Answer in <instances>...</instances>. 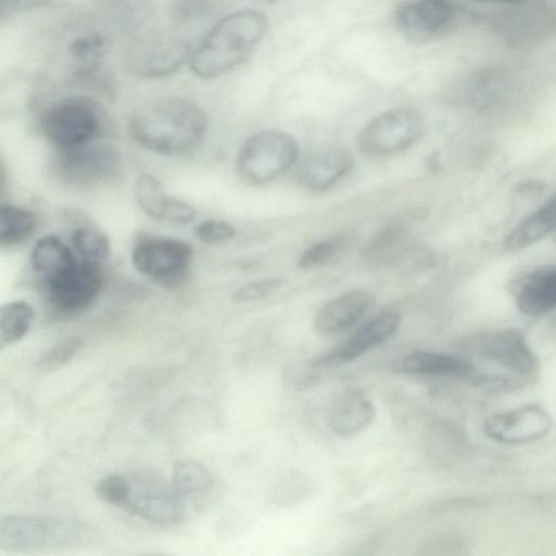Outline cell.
<instances>
[{
  "mask_svg": "<svg viewBox=\"0 0 556 556\" xmlns=\"http://www.w3.org/2000/svg\"><path fill=\"white\" fill-rule=\"evenodd\" d=\"M454 15L450 0H409L396 7L394 20L401 34L417 42L443 33Z\"/></svg>",
  "mask_w": 556,
  "mask_h": 556,
  "instance_id": "5bb4252c",
  "label": "cell"
},
{
  "mask_svg": "<svg viewBox=\"0 0 556 556\" xmlns=\"http://www.w3.org/2000/svg\"><path fill=\"white\" fill-rule=\"evenodd\" d=\"M94 493L104 503L125 507L130 494L129 476L110 473L98 481Z\"/></svg>",
  "mask_w": 556,
  "mask_h": 556,
  "instance_id": "d6a6232c",
  "label": "cell"
},
{
  "mask_svg": "<svg viewBox=\"0 0 556 556\" xmlns=\"http://www.w3.org/2000/svg\"><path fill=\"white\" fill-rule=\"evenodd\" d=\"M94 529L79 519L7 515L0 519V549L14 553L49 552L88 546Z\"/></svg>",
  "mask_w": 556,
  "mask_h": 556,
  "instance_id": "3957f363",
  "label": "cell"
},
{
  "mask_svg": "<svg viewBox=\"0 0 556 556\" xmlns=\"http://www.w3.org/2000/svg\"><path fill=\"white\" fill-rule=\"evenodd\" d=\"M214 0H170L169 16L174 24L185 25L210 14Z\"/></svg>",
  "mask_w": 556,
  "mask_h": 556,
  "instance_id": "d590c367",
  "label": "cell"
},
{
  "mask_svg": "<svg viewBox=\"0 0 556 556\" xmlns=\"http://www.w3.org/2000/svg\"><path fill=\"white\" fill-rule=\"evenodd\" d=\"M208 128L204 110L184 97H164L136 111L128 118L130 137L143 149L162 155L193 151Z\"/></svg>",
  "mask_w": 556,
  "mask_h": 556,
  "instance_id": "6da1fadb",
  "label": "cell"
},
{
  "mask_svg": "<svg viewBox=\"0 0 556 556\" xmlns=\"http://www.w3.org/2000/svg\"><path fill=\"white\" fill-rule=\"evenodd\" d=\"M477 1H501V2L516 3V2H520L522 0H477Z\"/></svg>",
  "mask_w": 556,
  "mask_h": 556,
  "instance_id": "60d3db41",
  "label": "cell"
},
{
  "mask_svg": "<svg viewBox=\"0 0 556 556\" xmlns=\"http://www.w3.org/2000/svg\"><path fill=\"white\" fill-rule=\"evenodd\" d=\"M192 50L182 38L149 33L135 37L125 48L123 64L132 76L146 79L168 77L190 61Z\"/></svg>",
  "mask_w": 556,
  "mask_h": 556,
  "instance_id": "9c48e42d",
  "label": "cell"
},
{
  "mask_svg": "<svg viewBox=\"0 0 556 556\" xmlns=\"http://www.w3.org/2000/svg\"><path fill=\"white\" fill-rule=\"evenodd\" d=\"M195 216L197 210L192 204L177 198H169L164 220L177 224H188L192 222Z\"/></svg>",
  "mask_w": 556,
  "mask_h": 556,
  "instance_id": "f35d334b",
  "label": "cell"
},
{
  "mask_svg": "<svg viewBox=\"0 0 556 556\" xmlns=\"http://www.w3.org/2000/svg\"><path fill=\"white\" fill-rule=\"evenodd\" d=\"M52 318L67 320L81 315L98 298L103 287L100 264L77 258L65 270L42 281Z\"/></svg>",
  "mask_w": 556,
  "mask_h": 556,
  "instance_id": "52a82bcc",
  "label": "cell"
},
{
  "mask_svg": "<svg viewBox=\"0 0 556 556\" xmlns=\"http://www.w3.org/2000/svg\"><path fill=\"white\" fill-rule=\"evenodd\" d=\"M372 402L361 391L344 392L329 413V427L340 437H352L366 429L374 420Z\"/></svg>",
  "mask_w": 556,
  "mask_h": 556,
  "instance_id": "ffe728a7",
  "label": "cell"
},
{
  "mask_svg": "<svg viewBox=\"0 0 556 556\" xmlns=\"http://www.w3.org/2000/svg\"><path fill=\"white\" fill-rule=\"evenodd\" d=\"M345 245V238H330L311 245L299 258L300 268L306 269L330 261Z\"/></svg>",
  "mask_w": 556,
  "mask_h": 556,
  "instance_id": "e575fe53",
  "label": "cell"
},
{
  "mask_svg": "<svg viewBox=\"0 0 556 556\" xmlns=\"http://www.w3.org/2000/svg\"><path fill=\"white\" fill-rule=\"evenodd\" d=\"M72 244L79 258L101 264L111 252L110 238L94 226H80L72 235Z\"/></svg>",
  "mask_w": 556,
  "mask_h": 556,
  "instance_id": "f1b7e54d",
  "label": "cell"
},
{
  "mask_svg": "<svg viewBox=\"0 0 556 556\" xmlns=\"http://www.w3.org/2000/svg\"><path fill=\"white\" fill-rule=\"evenodd\" d=\"M102 108L90 97L72 96L49 106L41 118L46 139L58 150L91 143L102 130Z\"/></svg>",
  "mask_w": 556,
  "mask_h": 556,
  "instance_id": "5b68a950",
  "label": "cell"
},
{
  "mask_svg": "<svg viewBox=\"0 0 556 556\" xmlns=\"http://www.w3.org/2000/svg\"><path fill=\"white\" fill-rule=\"evenodd\" d=\"M396 372L445 376L473 381L477 364L463 354L432 351H414L392 364Z\"/></svg>",
  "mask_w": 556,
  "mask_h": 556,
  "instance_id": "2e32d148",
  "label": "cell"
},
{
  "mask_svg": "<svg viewBox=\"0 0 556 556\" xmlns=\"http://www.w3.org/2000/svg\"><path fill=\"white\" fill-rule=\"evenodd\" d=\"M172 482L188 510L199 509L211 495L214 477L195 459H180L173 467Z\"/></svg>",
  "mask_w": 556,
  "mask_h": 556,
  "instance_id": "603a6c76",
  "label": "cell"
},
{
  "mask_svg": "<svg viewBox=\"0 0 556 556\" xmlns=\"http://www.w3.org/2000/svg\"><path fill=\"white\" fill-rule=\"evenodd\" d=\"M425 132L422 116L414 109L396 108L370 119L358 135V149L370 157H386L417 143Z\"/></svg>",
  "mask_w": 556,
  "mask_h": 556,
  "instance_id": "30bf717a",
  "label": "cell"
},
{
  "mask_svg": "<svg viewBox=\"0 0 556 556\" xmlns=\"http://www.w3.org/2000/svg\"><path fill=\"white\" fill-rule=\"evenodd\" d=\"M74 80L90 90L101 92L102 94H114V81L112 76L101 64L77 65L74 74Z\"/></svg>",
  "mask_w": 556,
  "mask_h": 556,
  "instance_id": "836d02e7",
  "label": "cell"
},
{
  "mask_svg": "<svg viewBox=\"0 0 556 556\" xmlns=\"http://www.w3.org/2000/svg\"><path fill=\"white\" fill-rule=\"evenodd\" d=\"M402 316L396 312H381L361 326L349 339L316 357L313 365L329 367L354 361L370 349L387 341L397 330Z\"/></svg>",
  "mask_w": 556,
  "mask_h": 556,
  "instance_id": "9a60e30c",
  "label": "cell"
},
{
  "mask_svg": "<svg viewBox=\"0 0 556 556\" xmlns=\"http://www.w3.org/2000/svg\"><path fill=\"white\" fill-rule=\"evenodd\" d=\"M282 283L281 279H262L247 283L232 293V300L237 303L261 300L276 290Z\"/></svg>",
  "mask_w": 556,
  "mask_h": 556,
  "instance_id": "74e56055",
  "label": "cell"
},
{
  "mask_svg": "<svg viewBox=\"0 0 556 556\" xmlns=\"http://www.w3.org/2000/svg\"><path fill=\"white\" fill-rule=\"evenodd\" d=\"M518 309L530 316L556 308V266L534 269L513 282Z\"/></svg>",
  "mask_w": 556,
  "mask_h": 556,
  "instance_id": "e0dca14e",
  "label": "cell"
},
{
  "mask_svg": "<svg viewBox=\"0 0 556 556\" xmlns=\"http://www.w3.org/2000/svg\"><path fill=\"white\" fill-rule=\"evenodd\" d=\"M34 318L31 305L23 300L7 302L0 308V349L22 340L29 331Z\"/></svg>",
  "mask_w": 556,
  "mask_h": 556,
  "instance_id": "4316f807",
  "label": "cell"
},
{
  "mask_svg": "<svg viewBox=\"0 0 556 556\" xmlns=\"http://www.w3.org/2000/svg\"><path fill=\"white\" fill-rule=\"evenodd\" d=\"M265 1H274V0H265Z\"/></svg>",
  "mask_w": 556,
  "mask_h": 556,
  "instance_id": "b9f144b4",
  "label": "cell"
},
{
  "mask_svg": "<svg viewBox=\"0 0 556 556\" xmlns=\"http://www.w3.org/2000/svg\"><path fill=\"white\" fill-rule=\"evenodd\" d=\"M121 156L106 144H85L59 150L54 159L58 176L72 185L88 186L112 178L118 170Z\"/></svg>",
  "mask_w": 556,
  "mask_h": 556,
  "instance_id": "7c38bea8",
  "label": "cell"
},
{
  "mask_svg": "<svg viewBox=\"0 0 556 556\" xmlns=\"http://www.w3.org/2000/svg\"><path fill=\"white\" fill-rule=\"evenodd\" d=\"M109 49L110 40L100 31L79 35L68 45V53L78 65L101 64Z\"/></svg>",
  "mask_w": 556,
  "mask_h": 556,
  "instance_id": "f546056e",
  "label": "cell"
},
{
  "mask_svg": "<svg viewBox=\"0 0 556 556\" xmlns=\"http://www.w3.org/2000/svg\"><path fill=\"white\" fill-rule=\"evenodd\" d=\"M299 154L296 140L280 130H263L250 136L241 146L236 163L242 181L264 185L287 172Z\"/></svg>",
  "mask_w": 556,
  "mask_h": 556,
  "instance_id": "8992f818",
  "label": "cell"
},
{
  "mask_svg": "<svg viewBox=\"0 0 556 556\" xmlns=\"http://www.w3.org/2000/svg\"><path fill=\"white\" fill-rule=\"evenodd\" d=\"M314 484L302 472H290L281 477L271 488L269 497L275 505H292L307 496Z\"/></svg>",
  "mask_w": 556,
  "mask_h": 556,
  "instance_id": "4dcf8cb0",
  "label": "cell"
},
{
  "mask_svg": "<svg viewBox=\"0 0 556 556\" xmlns=\"http://www.w3.org/2000/svg\"><path fill=\"white\" fill-rule=\"evenodd\" d=\"M456 346L468 358L501 368L520 382L536 369L535 355L523 333L517 329L472 333L459 339Z\"/></svg>",
  "mask_w": 556,
  "mask_h": 556,
  "instance_id": "277c9868",
  "label": "cell"
},
{
  "mask_svg": "<svg viewBox=\"0 0 556 556\" xmlns=\"http://www.w3.org/2000/svg\"><path fill=\"white\" fill-rule=\"evenodd\" d=\"M110 22L125 33L140 30L152 16L150 0H101Z\"/></svg>",
  "mask_w": 556,
  "mask_h": 556,
  "instance_id": "484cf974",
  "label": "cell"
},
{
  "mask_svg": "<svg viewBox=\"0 0 556 556\" xmlns=\"http://www.w3.org/2000/svg\"><path fill=\"white\" fill-rule=\"evenodd\" d=\"M81 339L73 336L66 338L43 353L35 367L40 372H50L67 364L80 350Z\"/></svg>",
  "mask_w": 556,
  "mask_h": 556,
  "instance_id": "1f68e13d",
  "label": "cell"
},
{
  "mask_svg": "<svg viewBox=\"0 0 556 556\" xmlns=\"http://www.w3.org/2000/svg\"><path fill=\"white\" fill-rule=\"evenodd\" d=\"M130 494L125 508L146 520L177 523L189 513L173 482L148 472L129 476Z\"/></svg>",
  "mask_w": 556,
  "mask_h": 556,
  "instance_id": "8fae6325",
  "label": "cell"
},
{
  "mask_svg": "<svg viewBox=\"0 0 556 556\" xmlns=\"http://www.w3.org/2000/svg\"><path fill=\"white\" fill-rule=\"evenodd\" d=\"M193 233L197 239L205 244H218L230 240L235 233V227L217 219H204L193 227Z\"/></svg>",
  "mask_w": 556,
  "mask_h": 556,
  "instance_id": "8d00e7d4",
  "label": "cell"
},
{
  "mask_svg": "<svg viewBox=\"0 0 556 556\" xmlns=\"http://www.w3.org/2000/svg\"><path fill=\"white\" fill-rule=\"evenodd\" d=\"M29 260L33 270L42 282L68 268L77 257L60 237L50 233L35 242Z\"/></svg>",
  "mask_w": 556,
  "mask_h": 556,
  "instance_id": "cb8c5ba5",
  "label": "cell"
},
{
  "mask_svg": "<svg viewBox=\"0 0 556 556\" xmlns=\"http://www.w3.org/2000/svg\"><path fill=\"white\" fill-rule=\"evenodd\" d=\"M37 220L33 212L9 203L0 206V245L11 248L28 240Z\"/></svg>",
  "mask_w": 556,
  "mask_h": 556,
  "instance_id": "d4e9b609",
  "label": "cell"
},
{
  "mask_svg": "<svg viewBox=\"0 0 556 556\" xmlns=\"http://www.w3.org/2000/svg\"><path fill=\"white\" fill-rule=\"evenodd\" d=\"M374 298L362 290L340 294L326 303L316 314L314 328L321 334L341 332L355 324L371 306Z\"/></svg>",
  "mask_w": 556,
  "mask_h": 556,
  "instance_id": "d6986e66",
  "label": "cell"
},
{
  "mask_svg": "<svg viewBox=\"0 0 556 556\" xmlns=\"http://www.w3.org/2000/svg\"><path fill=\"white\" fill-rule=\"evenodd\" d=\"M266 29V16L254 10H240L224 16L192 50L189 61L192 73L201 79L228 73L252 53Z\"/></svg>",
  "mask_w": 556,
  "mask_h": 556,
  "instance_id": "7a4b0ae2",
  "label": "cell"
},
{
  "mask_svg": "<svg viewBox=\"0 0 556 556\" xmlns=\"http://www.w3.org/2000/svg\"><path fill=\"white\" fill-rule=\"evenodd\" d=\"M413 245L407 226L391 222L369 240L362 257L370 266L400 265Z\"/></svg>",
  "mask_w": 556,
  "mask_h": 556,
  "instance_id": "44dd1931",
  "label": "cell"
},
{
  "mask_svg": "<svg viewBox=\"0 0 556 556\" xmlns=\"http://www.w3.org/2000/svg\"><path fill=\"white\" fill-rule=\"evenodd\" d=\"M21 0H0L1 16L14 10Z\"/></svg>",
  "mask_w": 556,
  "mask_h": 556,
  "instance_id": "ab89813d",
  "label": "cell"
},
{
  "mask_svg": "<svg viewBox=\"0 0 556 556\" xmlns=\"http://www.w3.org/2000/svg\"><path fill=\"white\" fill-rule=\"evenodd\" d=\"M553 427L551 415L539 404H526L496 413L483 421V431L503 444H526L546 437Z\"/></svg>",
  "mask_w": 556,
  "mask_h": 556,
  "instance_id": "4fadbf2b",
  "label": "cell"
},
{
  "mask_svg": "<svg viewBox=\"0 0 556 556\" xmlns=\"http://www.w3.org/2000/svg\"><path fill=\"white\" fill-rule=\"evenodd\" d=\"M556 230V191L534 212L510 229L503 247L507 252L525 250Z\"/></svg>",
  "mask_w": 556,
  "mask_h": 556,
  "instance_id": "7402d4cb",
  "label": "cell"
},
{
  "mask_svg": "<svg viewBox=\"0 0 556 556\" xmlns=\"http://www.w3.org/2000/svg\"><path fill=\"white\" fill-rule=\"evenodd\" d=\"M353 159L343 149H327L307 156L298 170L299 182L312 191H326L352 168Z\"/></svg>",
  "mask_w": 556,
  "mask_h": 556,
  "instance_id": "ac0fdd59",
  "label": "cell"
},
{
  "mask_svg": "<svg viewBox=\"0 0 556 556\" xmlns=\"http://www.w3.org/2000/svg\"><path fill=\"white\" fill-rule=\"evenodd\" d=\"M134 194L139 207L150 217L164 220L169 201L161 180L151 175H140L134 186Z\"/></svg>",
  "mask_w": 556,
  "mask_h": 556,
  "instance_id": "83f0119b",
  "label": "cell"
},
{
  "mask_svg": "<svg viewBox=\"0 0 556 556\" xmlns=\"http://www.w3.org/2000/svg\"><path fill=\"white\" fill-rule=\"evenodd\" d=\"M192 248L178 238L162 236L139 237L130 253L135 269L167 289L180 286L187 278Z\"/></svg>",
  "mask_w": 556,
  "mask_h": 556,
  "instance_id": "ba28073f",
  "label": "cell"
}]
</instances>
